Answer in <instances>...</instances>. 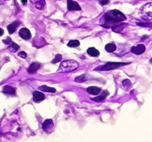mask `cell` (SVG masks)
Returning <instances> with one entry per match:
<instances>
[{"label":"cell","mask_w":152,"mask_h":142,"mask_svg":"<svg viewBox=\"0 0 152 142\" xmlns=\"http://www.w3.org/2000/svg\"><path fill=\"white\" fill-rule=\"evenodd\" d=\"M109 94L110 93H109L108 91H103L100 96H97V97H94V98H91V100L97 102V103H99V102H102V101L104 100L105 99H106V97L108 96Z\"/></svg>","instance_id":"cell-9"},{"label":"cell","mask_w":152,"mask_h":142,"mask_svg":"<svg viewBox=\"0 0 152 142\" xmlns=\"http://www.w3.org/2000/svg\"><path fill=\"white\" fill-rule=\"evenodd\" d=\"M101 89L98 87H95V86H91L89 87L87 89V92L88 94H91L92 95H97L101 93Z\"/></svg>","instance_id":"cell-13"},{"label":"cell","mask_w":152,"mask_h":142,"mask_svg":"<svg viewBox=\"0 0 152 142\" xmlns=\"http://www.w3.org/2000/svg\"><path fill=\"white\" fill-rule=\"evenodd\" d=\"M3 34H4V30L2 28H0V37L3 35Z\"/></svg>","instance_id":"cell-28"},{"label":"cell","mask_w":152,"mask_h":142,"mask_svg":"<svg viewBox=\"0 0 152 142\" xmlns=\"http://www.w3.org/2000/svg\"><path fill=\"white\" fill-rule=\"evenodd\" d=\"M126 25V24H120V23H117L116 24H113L111 28L114 32H117V33H120L122 30L125 28V26Z\"/></svg>","instance_id":"cell-14"},{"label":"cell","mask_w":152,"mask_h":142,"mask_svg":"<svg viewBox=\"0 0 152 142\" xmlns=\"http://www.w3.org/2000/svg\"><path fill=\"white\" fill-rule=\"evenodd\" d=\"M103 18V23H104L103 26L107 28L112 27L113 24L120 23L121 21L126 20V17L125 16V15L117 9L111 10L105 13Z\"/></svg>","instance_id":"cell-1"},{"label":"cell","mask_w":152,"mask_h":142,"mask_svg":"<svg viewBox=\"0 0 152 142\" xmlns=\"http://www.w3.org/2000/svg\"><path fill=\"white\" fill-rule=\"evenodd\" d=\"M39 89L40 91H44V92H49V93H56V90L55 88H53V87H47V86H46V85L40 86V87H39Z\"/></svg>","instance_id":"cell-17"},{"label":"cell","mask_w":152,"mask_h":142,"mask_svg":"<svg viewBox=\"0 0 152 142\" xmlns=\"http://www.w3.org/2000/svg\"><path fill=\"white\" fill-rule=\"evenodd\" d=\"M53 127V122L52 119H47V120L43 123L42 128L44 129V131L45 132H48L49 130H50Z\"/></svg>","instance_id":"cell-12"},{"label":"cell","mask_w":152,"mask_h":142,"mask_svg":"<svg viewBox=\"0 0 152 142\" xmlns=\"http://www.w3.org/2000/svg\"><path fill=\"white\" fill-rule=\"evenodd\" d=\"M87 80V78H86V75H80L78 77H77L75 79V81L76 82H78V83H82L84 81H85Z\"/></svg>","instance_id":"cell-21"},{"label":"cell","mask_w":152,"mask_h":142,"mask_svg":"<svg viewBox=\"0 0 152 142\" xmlns=\"http://www.w3.org/2000/svg\"><path fill=\"white\" fill-rule=\"evenodd\" d=\"M62 59V55H60V54H57V55H56V57L54 58L53 59V61H52V63H53V64L57 63V62H59L61 61Z\"/></svg>","instance_id":"cell-22"},{"label":"cell","mask_w":152,"mask_h":142,"mask_svg":"<svg viewBox=\"0 0 152 142\" xmlns=\"http://www.w3.org/2000/svg\"><path fill=\"white\" fill-rule=\"evenodd\" d=\"M87 53L89 55H91V56H94V57L98 56V55H100V52H99L97 49H95V48L94 47L88 48L87 50Z\"/></svg>","instance_id":"cell-16"},{"label":"cell","mask_w":152,"mask_h":142,"mask_svg":"<svg viewBox=\"0 0 152 142\" xmlns=\"http://www.w3.org/2000/svg\"><path fill=\"white\" fill-rule=\"evenodd\" d=\"M18 55H19L20 57L23 58V59H25V58L27 57V53H26L25 52L22 51V52H20L19 53H18Z\"/></svg>","instance_id":"cell-26"},{"label":"cell","mask_w":152,"mask_h":142,"mask_svg":"<svg viewBox=\"0 0 152 142\" xmlns=\"http://www.w3.org/2000/svg\"><path fill=\"white\" fill-rule=\"evenodd\" d=\"M20 37L24 39H30L31 38V34L28 28H23L19 30Z\"/></svg>","instance_id":"cell-7"},{"label":"cell","mask_w":152,"mask_h":142,"mask_svg":"<svg viewBox=\"0 0 152 142\" xmlns=\"http://www.w3.org/2000/svg\"><path fill=\"white\" fill-rule=\"evenodd\" d=\"M129 62H109L104 64L102 66H98L95 69V70H100V71H110L112 69H115L117 68L121 67V66H124V65H128Z\"/></svg>","instance_id":"cell-4"},{"label":"cell","mask_w":152,"mask_h":142,"mask_svg":"<svg viewBox=\"0 0 152 142\" xmlns=\"http://www.w3.org/2000/svg\"><path fill=\"white\" fill-rule=\"evenodd\" d=\"M123 85L124 87H128L131 86V81L128 80V79H126V80H124L123 81Z\"/></svg>","instance_id":"cell-23"},{"label":"cell","mask_w":152,"mask_h":142,"mask_svg":"<svg viewBox=\"0 0 152 142\" xmlns=\"http://www.w3.org/2000/svg\"><path fill=\"white\" fill-rule=\"evenodd\" d=\"M67 46L71 48H75L78 47L80 46V42L78 40H75V39H73V40H70V41L68 43Z\"/></svg>","instance_id":"cell-20"},{"label":"cell","mask_w":152,"mask_h":142,"mask_svg":"<svg viewBox=\"0 0 152 142\" xmlns=\"http://www.w3.org/2000/svg\"><path fill=\"white\" fill-rule=\"evenodd\" d=\"M11 47L12 48V51L13 52H16L17 50H18L20 48L18 44H16L15 43H13V42H12V46H11Z\"/></svg>","instance_id":"cell-24"},{"label":"cell","mask_w":152,"mask_h":142,"mask_svg":"<svg viewBox=\"0 0 152 142\" xmlns=\"http://www.w3.org/2000/svg\"><path fill=\"white\" fill-rule=\"evenodd\" d=\"M99 3L100 5H101L102 6H106V5L109 4V2H110V0H98Z\"/></svg>","instance_id":"cell-25"},{"label":"cell","mask_w":152,"mask_h":142,"mask_svg":"<svg viewBox=\"0 0 152 142\" xmlns=\"http://www.w3.org/2000/svg\"><path fill=\"white\" fill-rule=\"evenodd\" d=\"M67 7L69 11H81V6L73 0H67Z\"/></svg>","instance_id":"cell-5"},{"label":"cell","mask_w":152,"mask_h":142,"mask_svg":"<svg viewBox=\"0 0 152 142\" xmlns=\"http://www.w3.org/2000/svg\"><path fill=\"white\" fill-rule=\"evenodd\" d=\"M21 24V22L18 21H14L12 24H10L9 25H8L7 27V29H8V31L10 34H12L14 33L15 31L16 30L17 28H18V26L20 25Z\"/></svg>","instance_id":"cell-10"},{"label":"cell","mask_w":152,"mask_h":142,"mask_svg":"<svg viewBox=\"0 0 152 142\" xmlns=\"http://www.w3.org/2000/svg\"><path fill=\"white\" fill-rule=\"evenodd\" d=\"M131 51H132L133 53L135 54V55H141V54H142L145 51V46L143 44H139V45L132 47Z\"/></svg>","instance_id":"cell-6"},{"label":"cell","mask_w":152,"mask_h":142,"mask_svg":"<svg viewBox=\"0 0 152 142\" xmlns=\"http://www.w3.org/2000/svg\"><path fill=\"white\" fill-rule=\"evenodd\" d=\"M2 42L4 43V44H12V39L10 37H7L6 38V39H4V40H2Z\"/></svg>","instance_id":"cell-27"},{"label":"cell","mask_w":152,"mask_h":142,"mask_svg":"<svg viewBox=\"0 0 152 142\" xmlns=\"http://www.w3.org/2000/svg\"><path fill=\"white\" fill-rule=\"evenodd\" d=\"M141 17L144 20H151L152 18V3L148 2L146 4L143 6L139 12Z\"/></svg>","instance_id":"cell-3"},{"label":"cell","mask_w":152,"mask_h":142,"mask_svg":"<svg viewBox=\"0 0 152 142\" xmlns=\"http://www.w3.org/2000/svg\"><path fill=\"white\" fill-rule=\"evenodd\" d=\"M41 67V65L40 63H37V62H34L31 65H30L29 69H28V73L29 74H34L39 70Z\"/></svg>","instance_id":"cell-11"},{"label":"cell","mask_w":152,"mask_h":142,"mask_svg":"<svg viewBox=\"0 0 152 142\" xmlns=\"http://www.w3.org/2000/svg\"><path fill=\"white\" fill-rule=\"evenodd\" d=\"M105 49L108 53H113L117 49V46H116L114 44H108L105 46Z\"/></svg>","instance_id":"cell-18"},{"label":"cell","mask_w":152,"mask_h":142,"mask_svg":"<svg viewBox=\"0 0 152 142\" xmlns=\"http://www.w3.org/2000/svg\"><path fill=\"white\" fill-rule=\"evenodd\" d=\"M2 93L6 94H15V89L14 87H11V86L6 85L3 87Z\"/></svg>","instance_id":"cell-15"},{"label":"cell","mask_w":152,"mask_h":142,"mask_svg":"<svg viewBox=\"0 0 152 142\" xmlns=\"http://www.w3.org/2000/svg\"><path fill=\"white\" fill-rule=\"evenodd\" d=\"M79 66V63L77 61L70 59V60H65L62 62L61 65L58 69L59 73H68L73 71L74 70L77 69Z\"/></svg>","instance_id":"cell-2"},{"label":"cell","mask_w":152,"mask_h":142,"mask_svg":"<svg viewBox=\"0 0 152 142\" xmlns=\"http://www.w3.org/2000/svg\"><path fill=\"white\" fill-rule=\"evenodd\" d=\"M46 6V2L45 0H40V1H37V2L35 3V7L37 9L40 10H43L44 8H45Z\"/></svg>","instance_id":"cell-19"},{"label":"cell","mask_w":152,"mask_h":142,"mask_svg":"<svg viewBox=\"0 0 152 142\" xmlns=\"http://www.w3.org/2000/svg\"><path fill=\"white\" fill-rule=\"evenodd\" d=\"M27 2H28V0H22V2L24 5H25L27 3Z\"/></svg>","instance_id":"cell-29"},{"label":"cell","mask_w":152,"mask_h":142,"mask_svg":"<svg viewBox=\"0 0 152 142\" xmlns=\"http://www.w3.org/2000/svg\"><path fill=\"white\" fill-rule=\"evenodd\" d=\"M44 99H45V95L39 91H35L33 94V100L35 103H40L43 100H44Z\"/></svg>","instance_id":"cell-8"}]
</instances>
